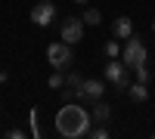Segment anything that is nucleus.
I'll return each instance as SVG.
<instances>
[{"mask_svg": "<svg viewBox=\"0 0 155 139\" xmlns=\"http://www.w3.org/2000/svg\"><path fill=\"white\" fill-rule=\"evenodd\" d=\"M74 3H87V0H74Z\"/></svg>", "mask_w": 155, "mask_h": 139, "instance_id": "obj_18", "label": "nucleus"}, {"mask_svg": "<svg viewBox=\"0 0 155 139\" xmlns=\"http://www.w3.org/2000/svg\"><path fill=\"white\" fill-rule=\"evenodd\" d=\"M47 59H50V65H53L56 71H65L71 62H74V49H71V43H65V40L50 43V46H47Z\"/></svg>", "mask_w": 155, "mask_h": 139, "instance_id": "obj_2", "label": "nucleus"}, {"mask_svg": "<svg viewBox=\"0 0 155 139\" xmlns=\"http://www.w3.org/2000/svg\"><path fill=\"white\" fill-rule=\"evenodd\" d=\"M47 84H50V90H62V87H65V77H62V71H53Z\"/></svg>", "mask_w": 155, "mask_h": 139, "instance_id": "obj_13", "label": "nucleus"}, {"mask_svg": "<svg viewBox=\"0 0 155 139\" xmlns=\"http://www.w3.org/2000/svg\"><path fill=\"white\" fill-rule=\"evenodd\" d=\"M106 81L115 87V90H127V87H130V77H127V65L124 62H118V59H112L109 65H106Z\"/></svg>", "mask_w": 155, "mask_h": 139, "instance_id": "obj_4", "label": "nucleus"}, {"mask_svg": "<svg viewBox=\"0 0 155 139\" xmlns=\"http://www.w3.org/2000/svg\"><path fill=\"white\" fill-rule=\"evenodd\" d=\"M106 56H109V59H118V56H121V43H118V37L106 43Z\"/></svg>", "mask_w": 155, "mask_h": 139, "instance_id": "obj_14", "label": "nucleus"}, {"mask_svg": "<svg viewBox=\"0 0 155 139\" xmlns=\"http://www.w3.org/2000/svg\"><path fill=\"white\" fill-rule=\"evenodd\" d=\"M59 34H62V40H65V43H81V37H84V19H78V16L62 19Z\"/></svg>", "mask_w": 155, "mask_h": 139, "instance_id": "obj_5", "label": "nucleus"}, {"mask_svg": "<svg viewBox=\"0 0 155 139\" xmlns=\"http://www.w3.org/2000/svg\"><path fill=\"white\" fill-rule=\"evenodd\" d=\"M62 90H65V93H62L65 99H78V90H81V74H78V71H68V74H65V87H62Z\"/></svg>", "mask_w": 155, "mask_h": 139, "instance_id": "obj_9", "label": "nucleus"}, {"mask_svg": "<svg viewBox=\"0 0 155 139\" xmlns=\"http://www.w3.org/2000/svg\"><path fill=\"white\" fill-rule=\"evenodd\" d=\"M112 34L118 37V40H127V37L134 34V22L127 19V16H118V19L112 22Z\"/></svg>", "mask_w": 155, "mask_h": 139, "instance_id": "obj_8", "label": "nucleus"}, {"mask_svg": "<svg viewBox=\"0 0 155 139\" xmlns=\"http://www.w3.org/2000/svg\"><path fill=\"white\" fill-rule=\"evenodd\" d=\"M87 136H93V139H109V130H106V127H96V130H90Z\"/></svg>", "mask_w": 155, "mask_h": 139, "instance_id": "obj_16", "label": "nucleus"}, {"mask_svg": "<svg viewBox=\"0 0 155 139\" xmlns=\"http://www.w3.org/2000/svg\"><path fill=\"white\" fill-rule=\"evenodd\" d=\"M90 115H93V121H96V124H106V121L112 118V108L99 99V102H93V111H90Z\"/></svg>", "mask_w": 155, "mask_h": 139, "instance_id": "obj_10", "label": "nucleus"}, {"mask_svg": "<svg viewBox=\"0 0 155 139\" xmlns=\"http://www.w3.org/2000/svg\"><path fill=\"white\" fill-rule=\"evenodd\" d=\"M53 19H56V3H53V0H41V3H34V9H31V22L37 25V28H47Z\"/></svg>", "mask_w": 155, "mask_h": 139, "instance_id": "obj_6", "label": "nucleus"}, {"mask_svg": "<svg viewBox=\"0 0 155 139\" xmlns=\"http://www.w3.org/2000/svg\"><path fill=\"white\" fill-rule=\"evenodd\" d=\"M90 124H93V115L90 111H84L81 105H62L56 111V133L59 136H65V139H81L90 133Z\"/></svg>", "mask_w": 155, "mask_h": 139, "instance_id": "obj_1", "label": "nucleus"}, {"mask_svg": "<svg viewBox=\"0 0 155 139\" xmlns=\"http://www.w3.org/2000/svg\"><path fill=\"white\" fill-rule=\"evenodd\" d=\"M9 139H25V130H9Z\"/></svg>", "mask_w": 155, "mask_h": 139, "instance_id": "obj_17", "label": "nucleus"}, {"mask_svg": "<svg viewBox=\"0 0 155 139\" xmlns=\"http://www.w3.org/2000/svg\"><path fill=\"white\" fill-rule=\"evenodd\" d=\"M81 19H84V25H90V28H96V25L102 22V16H99V9H87V12H84Z\"/></svg>", "mask_w": 155, "mask_h": 139, "instance_id": "obj_12", "label": "nucleus"}, {"mask_svg": "<svg viewBox=\"0 0 155 139\" xmlns=\"http://www.w3.org/2000/svg\"><path fill=\"white\" fill-rule=\"evenodd\" d=\"M102 93H106V84H102V81H81L78 99H81V102H99Z\"/></svg>", "mask_w": 155, "mask_h": 139, "instance_id": "obj_7", "label": "nucleus"}, {"mask_svg": "<svg viewBox=\"0 0 155 139\" xmlns=\"http://www.w3.org/2000/svg\"><path fill=\"white\" fill-rule=\"evenodd\" d=\"M152 31H155V25H152Z\"/></svg>", "mask_w": 155, "mask_h": 139, "instance_id": "obj_19", "label": "nucleus"}, {"mask_svg": "<svg viewBox=\"0 0 155 139\" xmlns=\"http://www.w3.org/2000/svg\"><path fill=\"white\" fill-rule=\"evenodd\" d=\"M134 71H137V81L149 84V68H146V65H140V68H134Z\"/></svg>", "mask_w": 155, "mask_h": 139, "instance_id": "obj_15", "label": "nucleus"}, {"mask_svg": "<svg viewBox=\"0 0 155 139\" xmlns=\"http://www.w3.org/2000/svg\"><path fill=\"white\" fill-rule=\"evenodd\" d=\"M127 90H130V99H134V102H146V99H149V90H146V84H143V81L130 84Z\"/></svg>", "mask_w": 155, "mask_h": 139, "instance_id": "obj_11", "label": "nucleus"}, {"mask_svg": "<svg viewBox=\"0 0 155 139\" xmlns=\"http://www.w3.org/2000/svg\"><path fill=\"white\" fill-rule=\"evenodd\" d=\"M121 59H124V65L127 68H140V65H146V43L140 40V37H127V46L121 49Z\"/></svg>", "mask_w": 155, "mask_h": 139, "instance_id": "obj_3", "label": "nucleus"}]
</instances>
